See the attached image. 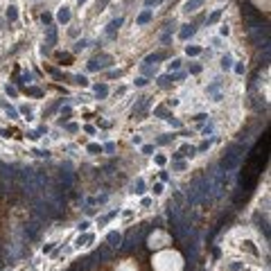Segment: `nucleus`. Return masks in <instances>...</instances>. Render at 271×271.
<instances>
[{"mask_svg": "<svg viewBox=\"0 0 271 271\" xmlns=\"http://www.w3.org/2000/svg\"><path fill=\"white\" fill-rule=\"evenodd\" d=\"M244 145H233L224 156H221V160H219V167L224 170V172H230V170H235L237 165H239V160H242V156H244Z\"/></svg>", "mask_w": 271, "mask_h": 271, "instance_id": "f257e3e1", "label": "nucleus"}, {"mask_svg": "<svg viewBox=\"0 0 271 271\" xmlns=\"http://www.w3.org/2000/svg\"><path fill=\"white\" fill-rule=\"evenodd\" d=\"M147 233H149V226H142V228H138V230H131V233L127 235V239H124V244H122V251H131V249H136L138 244H142L145 242V237H147Z\"/></svg>", "mask_w": 271, "mask_h": 271, "instance_id": "f03ea898", "label": "nucleus"}, {"mask_svg": "<svg viewBox=\"0 0 271 271\" xmlns=\"http://www.w3.org/2000/svg\"><path fill=\"white\" fill-rule=\"evenodd\" d=\"M41 228H43V221H38V219H32L30 224H25V230H23L25 239H36L38 233H41Z\"/></svg>", "mask_w": 271, "mask_h": 271, "instance_id": "7ed1b4c3", "label": "nucleus"}, {"mask_svg": "<svg viewBox=\"0 0 271 271\" xmlns=\"http://www.w3.org/2000/svg\"><path fill=\"white\" fill-rule=\"evenodd\" d=\"M106 66H111V57H109V54H100L97 59L88 61V70H91V72H93V70H102V68H106Z\"/></svg>", "mask_w": 271, "mask_h": 271, "instance_id": "20e7f679", "label": "nucleus"}, {"mask_svg": "<svg viewBox=\"0 0 271 271\" xmlns=\"http://www.w3.org/2000/svg\"><path fill=\"white\" fill-rule=\"evenodd\" d=\"M147 109H149V97H140V100H138V104L133 106L131 115H133V118H138V120H140L142 115L147 113Z\"/></svg>", "mask_w": 271, "mask_h": 271, "instance_id": "39448f33", "label": "nucleus"}, {"mask_svg": "<svg viewBox=\"0 0 271 271\" xmlns=\"http://www.w3.org/2000/svg\"><path fill=\"white\" fill-rule=\"evenodd\" d=\"M72 183H75V174L68 172V170H61V172H59V185H63L66 190H70Z\"/></svg>", "mask_w": 271, "mask_h": 271, "instance_id": "423d86ee", "label": "nucleus"}, {"mask_svg": "<svg viewBox=\"0 0 271 271\" xmlns=\"http://www.w3.org/2000/svg\"><path fill=\"white\" fill-rule=\"evenodd\" d=\"M113 255V249L109 246V244H104V246H100L97 251H95V253H93V258L95 260H109Z\"/></svg>", "mask_w": 271, "mask_h": 271, "instance_id": "0eeeda50", "label": "nucleus"}, {"mask_svg": "<svg viewBox=\"0 0 271 271\" xmlns=\"http://www.w3.org/2000/svg\"><path fill=\"white\" fill-rule=\"evenodd\" d=\"M54 43H57V27H50V30H47V41L43 45V52H50Z\"/></svg>", "mask_w": 271, "mask_h": 271, "instance_id": "6e6552de", "label": "nucleus"}, {"mask_svg": "<svg viewBox=\"0 0 271 271\" xmlns=\"http://www.w3.org/2000/svg\"><path fill=\"white\" fill-rule=\"evenodd\" d=\"M120 25H122V18H115V21H111L109 23V27H106V36H115V32H118L120 30Z\"/></svg>", "mask_w": 271, "mask_h": 271, "instance_id": "1a4fd4ad", "label": "nucleus"}, {"mask_svg": "<svg viewBox=\"0 0 271 271\" xmlns=\"http://www.w3.org/2000/svg\"><path fill=\"white\" fill-rule=\"evenodd\" d=\"M120 242H122V235L118 233V230H113V233H109V237H106V244H109L111 249H115V246L120 244Z\"/></svg>", "mask_w": 271, "mask_h": 271, "instance_id": "9d476101", "label": "nucleus"}, {"mask_svg": "<svg viewBox=\"0 0 271 271\" xmlns=\"http://www.w3.org/2000/svg\"><path fill=\"white\" fill-rule=\"evenodd\" d=\"M195 34V25H183V30L179 32V38H183V41H188V38Z\"/></svg>", "mask_w": 271, "mask_h": 271, "instance_id": "9b49d317", "label": "nucleus"}, {"mask_svg": "<svg viewBox=\"0 0 271 271\" xmlns=\"http://www.w3.org/2000/svg\"><path fill=\"white\" fill-rule=\"evenodd\" d=\"M93 91H95V95H97V100H104L106 95H109V86H106V84H97Z\"/></svg>", "mask_w": 271, "mask_h": 271, "instance_id": "f8f14e48", "label": "nucleus"}, {"mask_svg": "<svg viewBox=\"0 0 271 271\" xmlns=\"http://www.w3.org/2000/svg\"><path fill=\"white\" fill-rule=\"evenodd\" d=\"M201 5H203V0H188V2L183 5V9H185V12H197Z\"/></svg>", "mask_w": 271, "mask_h": 271, "instance_id": "ddd939ff", "label": "nucleus"}, {"mask_svg": "<svg viewBox=\"0 0 271 271\" xmlns=\"http://www.w3.org/2000/svg\"><path fill=\"white\" fill-rule=\"evenodd\" d=\"M151 21V9H145V12L138 16V21H136V23H138V25H147Z\"/></svg>", "mask_w": 271, "mask_h": 271, "instance_id": "4468645a", "label": "nucleus"}, {"mask_svg": "<svg viewBox=\"0 0 271 271\" xmlns=\"http://www.w3.org/2000/svg\"><path fill=\"white\" fill-rule=\"evenodd\" d=\"M195 154H197V149L192 147V145H183V147H181V151H179V156L183 158V156H195Z\"/></svg>", "mask_w": 271, "mask_h": 271, "instance_id": "2eb2a0df", "label": "nucleus"}, {"mask_svg": "<svg viewBox=\"0 0 271 271\" xmlns=\"http://www.w3.org/2000/svg\"><path fill=\"white\" fill-rule=\"evenodd\" d=\"M172 81H174V77H172V75H163V77H158V86H160V88H167Z\"/></svg>", "mask_w": 271, "mask_h": 271, "instance_id": "dca6fc26", "label": "nucleus"}, {"mask_svg": "<svg viewBox=\"0 0 271 271\" xmlns=\"http://www.w3.org/2000/svg\"><path fill=\"white\" fill-rule=\"evenodd\" d=\"M88 242H93V235H79V237H77V242H75V244L77 246H86V244H88Z\"/></svg>", "mask_w": 271, "mask_h": 271, "instance_id": "f3484780", "label": "nucleus"}, {"mask_svg": "<svg viewBox=\"0 0 271 271\" xmlns=\"http://www.w3.org/2000/svg\"><path fill=\"white\" fill-rule=\"evenodd\" d=\"M221 68H224V70L233 68V59H230V54H224V57H221Z\"/></svg>", "mask_w": 271, "mask_h": 271, "instance_id": "a211bd4d", "label": "nucleus"}, {"mask_svg": "<svg viewBox=\"0 0 271 271\" xmlns=\"http://www.w3.org/2000/svg\"><path fill=\"white\" fill-rule=\"evenodd\" d=\"M133 192H136V195H142V192H145V181L142 179H138V181L133 183Z\"/></svg>", "mask_w": 271, "mask_h": 271, "instance_id": "6ab92c4d", "label": "nucleus"}, {"mask_svg": "<svg viewBox=\"0 0 271 271\" xmlns=\"http://www.w3.org/2000/svg\"><path fill=\"white\" fill-rule=\"evenodd\" d=\"M2 109L7 111V115H9V118H18V111L14 109V106H9V104H2Z\"/></svg>", "mask_w": 271, "mask_h": 271, "instance_id": "aec40b11", "label": "nucleus"}, {"mask_svg": "<svg viewBox=\"0 0 271 271\" xmlns=\"http://www.w3.org/2000/svg\"><path fill=\"white\" fill-rule=\"evenodd\" d=\"M27 95H32V97H41L43 91H41V88H36V86H30V88H27Z\"/></svg>", "mask_w": 271, "mask_h": 271, "instance_id": "412c9836", "label": "nucleus"}, {"mask_svg": "<svg viewBox=\"0 0 271 271\" xmlns=\"http://www.w3.org/2000/svg\"><path fill=\"white\" fill-rule=\"evenodd\" d=\"M59 21H61V23H68V21H70V12H68L66 7L59 12Z\"/></svg>", "mask_w": 271, "mask_h": 271, "instance_id": "4be33fe9", "label": "nucleus"}, {"mask_svg": "<svg viewBox=\"0 0 271 271\" xmlns=\"http://www.w3.org/2000/svg\"><path fill=\"white\" fill-rule=\"evenodd\" d=\"M7 18H9L12 23L16 21V18H18V12H16V7H9V9H7Z\"/></svg>", "mask_w": 271, "mask_h": 271, "instance_id": "5701e85b", "label": "nucleus"}, {"mask_svg": "<svg viewBox=\"0 0 271 271\" xmlns=\"http://www.w3.org/2000/svg\"><path fill=\"white\" fill-rule=\"evenodd\" d=\"M163 59V54L160 52H156V54H149L147 59H145V63H154V61H160Z\"/></svg>", "mask_w": 271, "mask_h": 271, "instance_id": "b1692460", "label": "nucleus"}, {"mask_svg": "<svg viewBox=\"0 0 271 271\" xmlns=\"http://www.w3.org/2000/svg\"><path fill=\"white\" fill-rule=\"evenodd\" d=\"M32 81V75L30 72H25V75H21V79H18V84H21V86H27V84H30Z\"/></svg>", "mask_w": 271, "mask_h": 271, "instance_id": "393cba45", "label": "nucleus"}, {"mask_svg": "<svg viewBox=\"0 0 271 271\" xmlns=\"http://www.w3.org/2000/svg\"><path fill=\"white\" fill-rule=\"evenodd\" d=\"M219 18H221V9H217V12L212 14V16H208V25H212V23H217Z\"/></svg>", "mask_w": 271, "mask_h": 271, "instance_id": "a878e982", "label": "nucleus"}, {"mask_svg": "<svg viewBox=\"0 0 271 271\" xmlns=\"http://www.w3.org/2000/svg\"><path fill=\"white\" fill-rule=\"evenodd\" d=\"M115 215H118V210H113V212H109V215H104V217L100 219V226H102V224H106V221H111Z\"/></svg>", "mask_w": 271, "mask_h": 271, "instance_id": "bb28decb", "label": "nucleus"}, {"mask_svg": "<svg viewBox=\"0 0 271 271\" xmlns=\"http://www.w3.org/2000/svg\"><path fill=\"white\" fill-rule=\"evenodd\" d=\"M75 84H79V86H88V79H86L84 75H77V77H75Z\"/></svg>", "mask_w": 271, "mask_h": 271, "instance_id": "cd10ccee", "label": "nucleus"}, {"mask_svg": "<svg viewBox=\"0 0 271 271\" xmlns=\"http://www.w3.org/2000/svg\"><path fill=\"white\" fill-rule=\"evenodd\" d=\"M185 52H188L190 57H197V54L201 52V47H197V45H192V47H190V45H188V50H185Z\"/></svg>", "mask_w": 271, "mask_h": 271, "instance_id": "c85d7f7f", "label": "nucleus"}, {"mask_svg": "<svg viewBox=\"0 0 271 271\" xmlns=\"http://www.w3.org/2000/svg\"><path fill=\"white\" fill-rule=\"evenodd\" d=\"M5 93H7V95H12V97H16V93H18V91H16V86H9V84H7V86H5Z\"/></svg>", "mask_w": 271, "mask_h": 271, "instance_id": "c756f323", "label": "nucleus"}, {"mask_svg": "<svg viewBox=\"0 0 271 271\" xmlns=\"http://www.w3.org/2000/svg\"><path fill=\"white\" fill-rule=\"evenodd\" d=\"M165 120H167V122L172 124V127H176V129L181 127V120H176V118H172V115H167V118H165Z\"/></svg>", "mask_w": 271, "mask_h": 271, "instance_id": "7c9ffc66", "label": "nucleus"}, {"mask_svg": "<svg viewBox=\"0 0 271 271\" xmlns=\"http://www.w3.org/2000/svg\"><path fill=\"white\" fill-rule=\"evenodd\" d=\"M86 45H88V41H86V38H81V41H77V43H75V50H84Z\"/></svg>", "mask_w": 271, "mask_h": 271, "instance_id": "2f4dec72", "label": "nucleus"}, {"mask_svg": "<svg viewBox=\"0 0 271 271\" xmlns=\"http://www.w3.org/2000/svg\"><path fill=\"white\" fill-rule=\"evenodd\" d=\"M154 115H158V118H163V115H167V109H165V106H158V109L154 111Z\"/></svg>", "mask_w": 271, "mask_h": 271, "instance_id": "473e14b6", "label": "nucleus"}, {"mask_svg": "<svg viewBox=\"0 0 271 271\" xmlns=\"http://www.w3.org/2000/svg\"><path fill=\"white\" fill-rule=\"evenodd\" d=\"M172 138H174V136H160V138H158L156 142H158V145H167V142H170Z\"/></svg>", "mask_w": 271, "mask_h": 271, "instance_id": "72a5a7b5", "label": "nucleus"}, {"mask_svg": "<svg viewBox=\"0 0 271 271\" xmlns=\"http://www.w3.org/2000/svg\"><path fill=\"white\" fill-rule=\"evenodd\" d=\"M179 68H181V59H174L170 63V70H179Z\"/></svg>", "mask_w": 271, "mask_h": 271, "instance_id": "f704fd0d", "label": "nucleus"}, {"mask_svg": "<svg viewBox=\"0 0 271 271\" xmlns=\"http://www.w3.org/2000/svg\"><path fill=\"white\" fill-rule=\"evenodd\" d=\"M88 151L91 154H97V151H102V147H100V145H88Z\"/></svg>", "mask_w": 271, "mask_h": 271, "instance_id": "c9c22d12", "label": "nucleus"}, {"mask_svg": "<svg viewBox=\"0 0 271 271\" xmlns=\"http://www.w3.org/2000/svg\"><path fill=\"white\" fill-rule=\"evenodd\" d=\"M190 72H195V75L201 72V66H199V63H192V66H190Z\"/></svg>", "mask_w": 271, "mask_h": 271, "instance_id": "e433bc0d", "label": "nucleus"}, {"mask_svg": "<svg viewBox=\"0 0 271 271\" xmlns=\"http://www.w3.org/2000/svg\"><path fill=\"white\" fill-rule=\"evenodd\" d=\"M154 151V145H142V154H151Z\"/></svg>", "mask_w": 271, "mask_h": 271, "instance_id": "4c0bfd02", "label": "nucleus"}, {"mask_svg": "<svg viewBox=\"0 0 271 271\" xmlns=\"http://www.w3.org/2000/svg\"><path fill=\"white\" fill-rule=\"evenodd\" d=\"M163 192V183H156V185H154V195H160Z\"/></svg>", "mask_w": 271, "mask_h": 271, "instance_id": "58836bf2", "label": "nucleus"}, {"mask_svg": "<svg viewBox=\"0 0 271 271\" xmlns=\"http://www.w3.org/2000/svg\"><path fill=\"white\" fill-rule=\"evenodd\" d=\"M136 86H147V79H145V77H138V79H136Z\"/></svg>", "mask_w": 271, "mask_h": 271, "instance_id": "ea45409f", "label": "nucleus"}, {"mask_svg": "<svg viewBox=\"0 0 271 271\" xmlns=\"http://www.w3.org/2000/svg\"><path fill=\"white\" fill-rule=\"evenodd\" d=\"M208 147H210V140H206V142H203V145H201V147H199V149H197V151H206V149H208Z\"/></svg>", "mask_w": 271, "mask_h": 271, "instance_id": "a19ab883", "label": "nucleus"}, {"mask_svg": "<svg viewBox=\"0 0 271 271\" xmlns=\"http://www.w3.org/2000/svg\"><path fill=\"white\" fill-rule=\"evenodd\" d=\"M88 226H91V221H81V224H79V230H81V233H84V230L88 228Z\"/></svg>", "mask_w": 271, "mask_h": 271, "instance_id": "79ce46f5", "label": "nucleus"}, {"mask_svg": "<svg viewBox=\"0 0 271 271\" xmlns=\"http://www.w3.org/2000/svg\"><path fill=\"white\" fill-rule=\"evenodd\" d=\"M106 5H109V0H97V9H104Z\"/></svg>", "mask_w": 271, "mask_h": 271, "instance_id": "37998d69", "label": "nucleus"}, {"mask_svg": "<svg viewBox=\"0 0 271 271\" xmlns=\"http://www.w3.org/2000/svg\"><path fill=\"white\" fill-rule=\"evenodd\" d=\"M41 21H43V23H50V21H52V16H50V14H43V16H41Z\"/></svg>", "mask_w": 271, "mask_h": 271, "instance_id": "c03bdc74", "label": "nucleus"}, {"mask_svg": "<svg viewBox=\"0 0 271 271\" xmlns=\"http://www.w3.org/2000/svg\"><path fill=\"white\" fill-rule=\"evenodd\" d=\"M235 72H239V75H242V72H244V66H242V63H237V66H235Z\"/></svg>", "mask_w": 271, "mask_h": 271, "instance_id": "a18cd8bd", "label": "nucleus"}, {"mask_svg": "<svg viewBox=\"0 0 271 271\" xmlns=\"http://www.w3.org/2000/svg\"><path fill=\"white\" fill-rule=\"evenodd\" d=\"M156 163L158 165H165V156H156Z\"/></svg>", "mask_w": 271, "mask_h": 271, "instance_id": "49530a36", "label": "nucleus"}, {"mask_svg": "<svg viewBox=\"0 0 271 271\" xmlns=\"http://www.w3.org/2000/svg\"><path fill=\"white\" fill-rule=\"evenodd\" d=\"M156 2H160V0H145V5H147V7H151V5H156Z\"/></svg>", "mask_w": 271, "mask_h": 271, "instance_id": "de8ad7c7", "label": "nucleus"}, {"mask_svg": "<svg viewBox=\"0 0 271 271\" xmlns=\"http://www.w3.org/2000/svg\"><path fill=\"white\" fill-rule=\"evenodd\" d=\"M77 2H79V5H84V2H86V0H77Z\"/></svg>", "mask_w": 271, "mask_h": 271, "instance_id": "09e8293b", "label": "nucleus"}]
</instances>
